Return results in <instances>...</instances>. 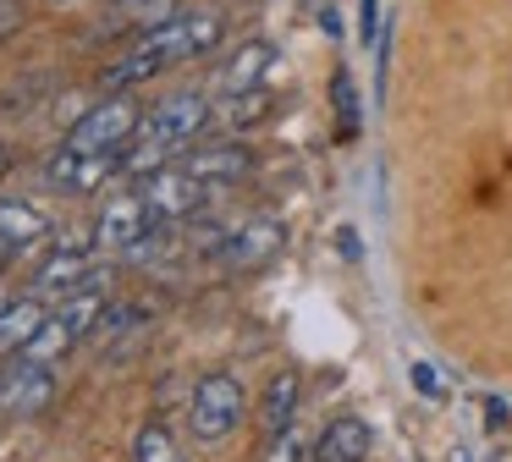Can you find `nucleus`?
<instances>
[{
    "label": "nucleus",
    "mask_w": 512,
    "mask_h": 462,
    "mask_svg": "<svg viewBox=\"0 0 512 462\" xmlns=\"http://www.w3.org/2000/svg\"><path fill=\"white\" fill-rule=\"evenodd\" d=\"M336 242H342V253H347V259H358V231H353V226H342V231H336Z\"/></svg>",
    "instance_id": "a878e982"
},
{
    "label": "nucleus",
    "mask_w": 512,
    "mask_h": 462,
    "mask_svg": "<svg viewBox=\"0 0 512 462\" xmlns=\"http://www.w3.org/2000/svg\"><path fill=\"white\" fill-rule=\"evenodd\" d=\"M243 407H248L243 380L215 369V374H204V380L193 385L188 424H193V435H199V440H226L237 424H243Z\"/></svg>",
    "instance_id": "7ed1b4c3"
},
{
    "label": "nucleus",
    "mask_w": 512,
    "mask_h": 462,
    "mask_svg": "<svg viewBox=\"0 0 512 462\" xmlns=\"http://www.w3.org/2000/svg\"><path fill=\"white\" fill-rule=\"evenodd\" d=\"M0 270H6V248H0Z\"/></svg>",
    "instance_id": "cd10ccee"
},
{
    "label": "nucleus",
    "mask_w": 512,
    "mask_h": 462,
    "mask_svg": "<svg viewBox=\"0 0 512 462\" xmlns=\"http://www.w3.org/2000/svg\"><path fill=\"white\" fill-rule=\"evenodd\" d=\"M281 242H287V226L270 220V215H259V220H243L237 231H226V242L215 253H221V264L232 275H248V270H265V264L281 253Z\"/></svg>",
    "instance_id": "0eeeda50"
},
{
    "label": "nucleus",
    "mask_w": 512,
    "mask_h": 462,
    "mask_svg": "<svg viewBox=\"0 0 512 462\" xmlns=\"http://www.w3.org/2000/svg\"><path fill=\"white\" fill-rule=\"evenodd\" d=\"M215 121V99L210 94H199V88H182V94H166L155 110H149L138 127L144 132H155V138H166V143H177V149H188L193 138H199L204 127Z\"/></svg>",
    "instance_id": "39448f33"
},
{
    "label": "nucleus",
    "mask_w": 512,
    "mask_h": 462,
    "mask_svg": "<svg viewBox=\"0 0 512 462\" xmlns=\"http://www.w3.org/2000/svg\"><path fill=\"white\" fill-rule=\"evenodd\" d=\"M221 33H226L221 11H177V17L160 22V28H144V39H138L127 55H116V61L100 72L105 94H127V88L144 83V77H155V72H166V66H177V61H193V55L215 50Z\"/></svg>",
    "instance_id": "f257e3e1"
},
{
    "label": "nucleus",
    "mask_w": 512,
    "mask_h": 462,
    "mask_svg": "<svg viewBox=\"0 0 512 462\" xmlns=\"http://www.w3.org/2000/svg\"><path fill=\"white\" fill-rule=\"evenodd\" d=\"M265 462H303V440L292 435V429H281V435H270V446H265Z\"/></svg>",
    "instance_id": "5701e85b"
},
{
    "label": "nucleus",
    "mask_w": 512,
    "mask_h": 462,
    "mask_svg": "<svg viewBox=\"0 0 512 462\" xmlns=\"http://www.w3.org/2000/svg\"><path fill=\"white\" fill-rule=\"evenodd\" d=\"M50 237V215L28 198H0V248L17 253V248H34V242Z\"/></svg>",
    "instance_id": "ddd939ff"
},
{
    "label": "nucleus",
    "mask_w": 512,
    "mask_h": 462,
    "mask_svg": "<svg viewBox=\"0 0 512 462\" xmlns=\"http://www.w3.org/2000/svg\"><path fill=\"white\" fill-rule=\"evenodd\" d=\"M413 391H419V396H430V402H441V396H446V385H441V369H435V363H413Z\"/></svg>",
    "instance_id": "4be33fe9"
},
{
    "label": "nucleus",
    "mask_w": 512,
    "mask_h": 462,
    "mask_svg": "<svg viewBox=\"0 0 512 462\" xmlns=\"http://www.w3.org/2000/svg\"><path fill=\"white\" fill-rule=\"evenodd\" d=\"M138 121H144V110H138L127 94H111V99H100V105H89V110H83V116L67 127V149H83V154H122L127 143H133Z\"/></svg>",
    "instance_id": "f03ea898"
},
{
    "label": "nucleus",
    "mask_w": 512,
    "mask_h": 462,
    "mask_svg": "<svg viewBox=\"0 0 512 462\" xmlns=\"http://www.w3.org/2000/svg\"><path fill=\"white\" fill-rule=\"evenodd\" d=\"M298 374H276V380L265 385V402H259V424H265V435H281V429H292V413H298Z\"/></svg>",
    "instance_id": "dca6fc26"
},
{
    "label": "nucleus",
    "mask_w": 512,
    "mask_h": 462,
    "mask_svg": "<svg viewBox=\"0 0 512 462\" xmlns=\"http://www.w3.org/2000/svg\"><path fill=\"white\" fill-rule=\"evenodd\" d=\"M17 22H23V6H17V0H6V6H0V39H6V33H17Z\"/></svg>",
    "instance_id": "b1692460"
},
{
    "label": "nucleus",
    "mask_w": 512,
    "mask_h": 462,
    "mask_svg": "<svg viewBox=\"0 0 512 462\" xmlns=\"http://www.w3.org/2000/svg\"><path fill=\"white\" fill-rule=\"evenodd\" d=\"M331 105H336V116H342V138H353V132H358V88H353V77H347V72H336Z\"/></svg>",
    "instance_id": "412c9836"
},
{
    "label": "nucleus",
    "mask_w": 512,
    "mask_h": 462,
    "mask_svg": "<svg viewBox=\"0 0 512 462\" xmlns=\"http://www.w3.org/2000/svg\"><path fill=\"white\" fill-rule=\"evenodd\" d=\"M270 110V94L265 88H248V94H226V105H215L221 121H259Z\"/></svg>",
    "instance_id": "aec40b11"
},
{
    "label": "nucleus",
    "mask_w": 512,
    "mask_h": 462,
    "mask_svg": "<svg viewBox=\"0 0 512 462\" xmlns=\"http://www.w3.org/2000/svg\"><path fill=\"white\" fill-rule=\"evenodd\" d=\"M182 165L193 176H204L210 187H221V182H237V176L254 171V149H243V143H204V149L182 154Z\"/></svg>",
    "instance_id": "f8f14e48"
},
{
    "label": "nucleus",
    "mask_w": 512,
    "mask_h": 462,
    "mask_svg": "<svg viewBox=\"0 0 512 462\" xmlns=\"http://www.w3.org/2000/svg\"><path fill=\"white\" fill-rule=\"evenodd\" d=\"M50 402H56V374H50V363L17 358L12 369L0 374V413L6 418H39Z\"/></svg>",
    "instance_id": "423d86ee"
},
{
    "label": "nucleus",
    "mask_w": 512,
    "mask_h": 462,
    "mask_svg": "<svg viewBox=\"0 0 512 462\" xmlns=\"http://www.w3.org/2000/svg\"><path fill=\"white\" fill-rule=\"evenodd\" d=\"M358 17H364V39L375 44V17H380V0H358Z\"/></svg>",
    "instance_id": "393cba45"
},
{
    "label": "nucleus",
    "mask_w": 512,
    "mask_h": 462,
    "mask_svg": "<svg viewBox=\"0 0 512 462\" xmlns=\"http://www.w3.org/2000/svg\"><path fill=\"white\" fill-rule=\"evenodd\" d=\"M111 6L127 28H160V22H171L182 11V0H111Z\"/></svg>",
    "instance_id": "6ab92c4d"
},
{
    "label": "nucleus",
    "mask_w": 512,
    "mask_h": 462,
    "mask_svg": "<svg viewBox=\"0 0 512 462\" xmlns=\"http://www.w3.org/2000/svg\"><path fill=\"white\" fill-rule=\"evenodd\" d=\"M133 462H182V446L171 440V429L160 424V418H149L133 435Z\"/></svg>",
    "instance_id": "a211bd4d"
},
{
    "label": "nucleus",
    "mask_w": 512,
    "mask_h": 462,
    "mask_svg": "<svg viewBox=\"0 0 512 462\" xmlns=\"http://www.w3.org/2000/svg\"><path fill=\"white\" fill-rule=\"evenodd\" d=\"M72 347H78V336H72V330H67V319H61V314H50L45 325L34 330V341H28L23 352H17V358H34V363H56L61 352H72Z\"/></svg>",
    "instance_id": "f3484780"
},
{
    "label": "nucleus",
    "mask_w": 512,
    "mask_h": 462,
    "mask_svg": "<svg viewBox=\"0 0 512 462\" xmlns=\"http://www.w3.org/2000/svg\"><path fill=\"white\" fill-rule=\"evenodd\" d=\"M6 171H12V154H6V143H0V182H6Z\"/></svg>",
    "instance_id": "bb28decb"
},
{
    "label": "nucleus",
    "mask_w": 512,
    "mask_h": 462,
    "mask_svg": "<svg viewBox=\"0 0 512 462\" xmlns=\"http://www.w3.org/2000/svg\"><path fill=\"white\" fill-rule=\"evenodd\" d=\"M45 303H39V297H17V303H6L0 308V358H6V352H23L28 341H34V330L45 325Z\"/></svg>",
    "instance_id": "2eb2a0df"
},
{
    "label": "nucleus",
    "mask_w": 512,
    "mask_h": 462,
    "mask_svg": "<svg viewBox=\"0 0 512 462\" xmlns=\"http://www.w3.org/2000/svg\"><path fill=\"white\" fill-rule=\"evenodd\" d=\"M369 446H375V435H369L364 418H336V424L314 440L309 462H369Z\"/></svg>",
    "instance_id": "4468645a"
},
{
    "label": "nucleus",
    "mask_w": 512,
    "mask_h": 462,
    "mask_svg": "<svg viewBox=\"0 0 512 462\" xmlns=\"http://www.w3.org/2000/svg\"><path fill=\"white\" fill-rule=\"evenodd\" d=\"M210 193L215 187L204 182V176H193L188 165H160V171H149V176H138V198L149 204V215L155 220H188V215H199L204 204H210Z\"/></svg>",
    "instance_id": "20e7f679"
},
{
    "label": "nucleus",
    "mask_w": 512,
    "mask_h": 462,
    "mask_svg": "<svg viewBox=\"0 0 512 462\" xmlns=\"http://www.w3.org/2000/svg\"><path fill=\"white\" fill-rule=\"evenodd\" d=\"M116 171H122V154H83V149H67V143L45 160V176L67 193H100Z\"/></svg>",
    "instance_id": "1a4fd4ad"
},
{
    "label": "nucleus",
    "mask_w": 512,
    "mask_h": 462,
    "mask_svg": "<svg viewBox=\"0 0 512 462\" xmlns=\"http://www.w3.org/2000/svg\"><path fill=\"white\" fill-rule=\"evenodd\" d=\"M89 270H94L89 248H78V242H67V248H56L45 264H39V275H34V292H39V297H72V292H83V281H89Z\"/></svg>",
    "instance_id": "9d476101"
},
{
    "label": "nucleus",
    "mask_w": 512,
    "mask_h": 462,
    "mask_svg": "<svg viewBox=\"0 0 512 462\" xmlns=\"http://www.w3.org/2000/svg\"><path fill=\"white\" fill-rule=\"evenodd\" d=\"M270 66H276V44L270 39H248V44H237L232 55H226V66H221V94H248V88H259L270 77Z\"/></svg>",
    "instance_id": "9b49d317"
},
{
    "label": "nucleus",
    "mask_w": 512,
    "mask_h": 462,
    "mask_svg": "<svg viewBox=\"0 0 512 462\" xmlns=\"http://www.w3.org/2000/svg\"><path fill=\"white\" fill-rule=\"evenodd\" d=\"M149 226H155V215H149V204L138 198V187L133 193H116V198H105L100 220H94V248L127 253L133 242L149 237Z\"/></svg>",
    "instance_id": "6e6552de"
}]
</instances>
